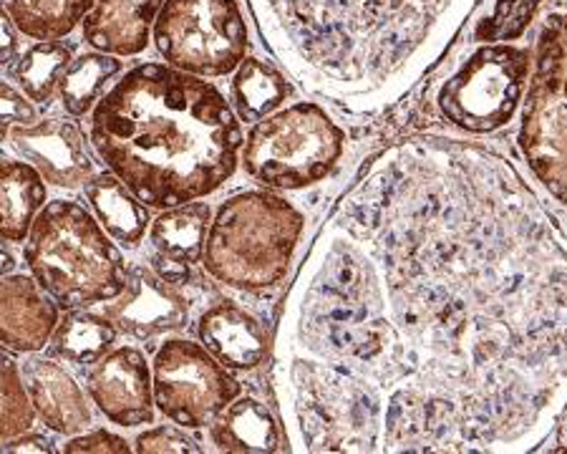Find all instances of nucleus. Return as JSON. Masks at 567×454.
<instances>
[{
    "mask_svg": "<svg viewBox=\"0 0 567 454\" xmlns=\"http://www.w3.org/2000/svg\"><path fill=\"white\" fill-rule=\"evenodd\" d=\"M91 144L142 203L179 207L235 175L243 130L213 84L144 63L99 102Z\"/></svg>",
    "mask_w": 567,
    "mask_h": 454,
    "instance_id": "3",
    "label": "nucleus"
},
{
    "mask_svg": "<svg viewBox=\"0 0 567 454\" xmlns=\"http://www.w3.org/2000/svg\"><path fill=\"white\" fill-rule=\"evenodd\" d=\"M25 262L63 308L114 301L130 268L94 215L71 199H56L35 217Z\"/></svg>",
    "mask_w": 567,
    "mask_h": 454,
    "instance_id": "4",
    "label": "nucleus"
},
{
    "mask_svg": "<svg viewBox=\"0 0 567 454\" xmlns=\"http://www.w3.org/2000/svg\"><path fill=\"white\" fill-rule=\"evenodd\" d=\"M3 270H11V266H13V262H11V256H8V252H6V256H3Z\"/></svg>",
    "mask_w": 567,
    "mask_h": 454,
    "instance_id": "36",
    "label": "nucleus"
},
{
    "mask_svg": "<svg viewBox=\"0 0 567 454\" xmlns=\"http://www.w3.org/2000/svg\"><path fill=\"white\" fill-rule=\"evenodd\" d=\"M122 71V61L104 53H84L71 61L66 76L61 81V102L73 116H84L91 106L102 102L109 81Z\"/></svg>",
    "mask_w": 567,
    "mask_h": 454,
    "instance_id": "25",
    "label": "nucleus"
},
{
    "mask_svg": "<svg viewBox=\"0 0 567 454\" xmlns=\"http://www.w3.org/2000/svg\"><path fill=\"white\" fill-rule=\"evenodd\" d=\"M3 452L16 454V452H56L51 440L41 437V434H25V437H16L8 440L3 444Z\"/></svg>",
    "mask_w": 567,
    "mask_h": 454,
    "instance_id": "33",
    "label": "nucleus"
},
{
    "mask_svg": "<svg viewBox=\"0 0 567 454\" xmlns=\"http://www.w3.org/2000/svg\"><path fill=\"white\" fill-rule=\"evenodd\" d=\"M154 41L172 66L195 76H225L245 61L248 25L237 0H164Z\"/></svg>",
    "mask_w": 567,
    "mask_h": 454,
    "instance_id": "7",
    "label": "nucleus"
},
{
    "mask_svg": "<svg viewBox=\"0 0 567 454\" xmlns=\"http://www.w3.org/2000/svg\"><path fill=\"white\" fill-rule=\"evenodd\" d=\"M136 450L140 452H199V447L192 442L185 432L175 430V426H154V430L140 434L136 440Z\"/></svg>",
    "mask_w": 567,
    "mask_h": 454,
    "instance_id": "29",
    "label": "nucleus"
},
{
    "mask_svg": "<svg viewBox=\"0 0 567 454\" xmlns=\"http://www.w3.org/2000/svg\"><path fill=\"white\" fill-rule=\"evenodd\" d=\"M240 384L199 343L172 339L154 359V402L187 430L213 424L230 406Z\"/></svg>",
    "mask_w": 567,
    "mask_h": 454,
    "instance_id": "10",
    "label": "nucleus"
},
{
    "mask_svg": "<svg viewBox=\"0 0 567 454\" xmlns=\"http://www.w3.org/2000/svg\"><path fill=\"white\" fill-rule=\"evenodd\" d=\"M199 339L219 363L240 371L255 369L268 353V336L258 318L230 301L213 306L199 318Z\"/></svg>",
    "mask_w": 567,
    "mask_h": 454,
    "instance_id": "17",
    "label": "nucleus"
},
{
    "mask_svg": "<svg viewBox=\"0 0 567 454\" xmlns=\"http://www.w3.org/2000/svg\"><path fill=\"white\" fill-rule=\"evenodd\" d=\"M527 74L525 49L507 43L482 45L439 91V109L464 132H495L515 116Z\"/></svg>",
    "mask_w": 567,
    "mask_h": 454,
    "instance_id": "9",
    "label": "nucleus"
},
{
    "mask_svg": "<svg viewBox=\"0 0 567 454\" xmlns=\"http://www.w3.org/2000/svg\"><path fill=\"white\" fill-rule=\"evenodd\" d=\"M152 266H154V272L172 286H182L189 280V262L179 260L175 256H167V252H157V256L152 258Z\"/></svg>",
    "mask_w": 567,
    "mask_h": 454,
    "instance_id": "32",
    "label": "nucleus"
},
{
    "mask_svg": "<svg viewBox=\"0 0 567 454\" xmlns=\"http://www.w3.org/2000/svg\"><path fill=\"white\" fill-rule=\"evenodd\" d=\"M543 0H499L497 11L480 25V41H512L519 39L533 23L537 8Z\"/></svg>",
    "mask_w": 567,
    "mask_h": 454,
    "instance_id": "28",
    "label": "nucleus"
},
{
    "mask_svg": "<svg viewBox=\"0 0 567 454\" xmlns=\"http://www.w3.org/2000/svg\"><path fill=\"white\" fill-rule=\"evenodd\" d=\"M63 450L71 454H76V452H130V444H126L122 437H116V434H112V432H91V434H84V437L71 440Z\"/></svg>",
    "mask_w": 567,
    "mask_h": 454,
    "instance_id": "31",
    "label": "nucleus"
},
{
    "mask_svg": "<svg viewBox=\"0 0 567 454\" xmlns=\"http://www.w3.org/2000/svg\"><path fill=\"white\" fill-rule=\"evenodd\" d=\"M23 371H18L13 359H3V442L21 437L33 424V402L23 386Z\"/></svg>",
    "mask_w": 567,
    "mask_h": 454,
    "instance_id": "27",
    "label": "nucleus"
},
{
    "mask_svg": "<svg viewBox=\"0 0 567 454\" xmlns=\"http://www.w3.org/2000/svg\"><path fill=\"white\" fill-rule=\"evenodd\" d=\"M56 298L39 280L8 276L0 288V321L3 343L18 353L41 351L59 329Z\"/></svg>",
    "mask_w": 567,
    "mask_h": 454,
    "instance_id": "14",
    "label": "nucleus"
},
{
    "mask_svg": "<svg viewBox=\"0 0 567 454\" xmlns=\"http://www.w3.org/2000/svg\"><path fill=\"white\" fill-rule=\"evenodd\" d=\"M346 134L318 104H296L265 116L245 142V169L280 189H303L331 175Z\"/></svg>",
    "mask_w": 567,
    "mask_h": 454,
    "instance_id": "6",
    "label": "nucleus"
},
{
    "mask_svg": "<svg viewBox=\"0 0 567 454\" xmlns=\"http://www.w3.org/2000/svg\"><path fill=\"white\" fill-rule=\"evenodd\" d=\"M187 301L177 286L162 280L140 262L126 268L124 290L114 298V303L104 306V316L134 339H154L159 333L177 331L187 323Z\"/></svg>",
    "mask_w": 567,
    "mask_h": 454,
    "instance_id": "12",
    "label": "nucleus"
},
{
    "mask_svg": "<svg viewBox=\"0 0 567 454\" xmlns=\"http://www.w3.org/2000/svg\"><path fill=\"white\" fill-rule=\"evenodd\" d=\"M303 452H527L567 399V243L497 152L409 140L318 235L276 343Z\"/></svg>",
    "mask_w": 567,
    "mask_h": 454,
    "instance_id": "1",
    "label": "nucleus"
},
{
    "mask_svg": "<svg viewBox=\"0 0 567 454\" xmlns=\"http://www.w3.org/2000/svg\"><path fill=\"white\" fill-rule=\"evenodd\" d=\"M86 197L99 215V223L118 243L136 245L144 238L150 217H146V210L140 205L142 199L122 179L112 175L91 177L86 182Z\"/></svg>",
    "mask_w": 567,
    "mask_h": 454,
    "instance_id": "20",
    "label": "nucleus"
},
{
    "mask_svg": "<svg viewBox=\"0 0 567 454\" xmlns=\"http://www.w3.org/2000/svg\"><path fill=\"white\" fill-rule=\"evenodd\" d=\"M233 96L245 122H260L290 96V84L270 63L245 59L233 81Z\"/></svg>",
    "mask_w": 567,
    "mask_h": 454,
    "instance_id": "23",
    "label": "nucleus"
},
{
    "mask_svg": "<svg viewBox=\"0 0 567 454\" xmlns=\"http://www.w3.org/2000/svg\"><path fill=\"white\" fill-rule=\"evenodd\" d=\"M23 379L35 412L49 430L59 434H79L91 424L86 396L69 371L45 359L23 363Z\"/></svg>",
    "mask_w": 567,
    "mask_h": 454,
    "instance_id": "16",
    "label": "nucleus"
},
{
    "mask_svg": "<svg viewBox=\"0 0 567 454\" xmlns=\"http://www.w3.org/2000/svg\"><path fill=\"white\" fill-rule=\"evenodd\" d=\"M303 235V215L270 193H240L219 207L209 225L205 268L237 290L278 286Z\"/></svg>",
    "mask_w": 567,
    "mask_h": 454,
    "instance_id": "5",
    "label": "nucleus"
},
{
    "mask_svg": "<svg viewBox=\"0 0 567 454\" xmlns=\"http://www.w3.org/2000/svg\"><path fill=\"white\" fill-rule=\"evenodd\" d=\"M209 225V207L205 203L179 205L164 213L152 227L154 248L179 260H203L205 233Z\"/></svg>",
    "mask_w": 567,
    "mask_h": 454,
    "instance_id": "24",
    "label": "nucleus"
},
{
    "mask_svg": "<svg viewBox=\"0 0 567 454\" xmlns=\"http://www.w3.org/2000/svg\"><path fill=\"white\" fill-rule=\"evenodd\" d=\"M164 0H96L84 18V39L114 56H134L146 49Z\"/></svg>",
    "mask_w": 567,
    "mask_h": 454,
    "instance_id": "15",
    "label": "nucleus"
},
{
    "mask_svg": "<svg viewBox=\"0 0 567 454\" xmlns=\"http://www.w3.org/2000/svg\"><path fill=\"white\" fill-rule=\"evenodd\" d=\"M116 341L114 321L89 311H73L59 323L51 339V353L76 367L96 363Z\"/></svg>",
    "mask_w": 567,
    "mask_h": 454,
    "instance_id": "22",
    "label": "nucleus"
},
{
    "mask_svg": "<svg viewBox=\"0 0 567 454\" xmlns=\"http://www.w3.org/2000/svg\"><path fill=\"white\" fill-rule=\"evenodd\" d=\"M11 18H3V41H6V51H3V61L8 63L16 53V39H13V29H11Z\"/></svg>",
    "mask_w": 567,
    "mask_h": 454,
    "instance_id": "34",
    "label": "nucleus"
},
{
    "mask_svg": "<svg viewBox=\"0 0 567 454\" xmlns=\"http://www.w3.org/2000/svg\"><path fill=\"white\" fill-rule=\"evenodd\" d=\"M6 140L11 142L16 154H21L51 185L76 189L96 177L94 159L76 124L63 120L23 124L13 126Z\"/></svg>",
    "mask_w": 567,
    "mask_h": 454,
    "instance_id": "11",
    "label": "nucleus"
},
{
    "mask_svg": "<svg viewBox=\"0 0 567 454\" xmlns=\"http://www.w3.org/2000/svg\"><path fill=\"white\" fill-rule=\"evenodd\" d=\"M41 177V172L25 162L6 159L0 167V230L8 243L29 238L39 210H43L45 187Z\"/></svg>",
    "mask_w": 567,
    "mask_h": 454,
    "instance_id": "18",
    "label": "nucleus"
},
{
    "mask_svg": "<svg viewBox=\"0 0 567 454\" xmlns=\"http://www.w3.org/2000/svg\"><path fill=\"white\" fill-rule=\"evenodd\" d=\"M519 147L537 179L567 205V45L557 18L539 35Z\"/></svg>",
    "mask_w": 567,
    "mask_h": 454,
    "instance_id": "8",
    "label": "nucleus"
},
{
    "mask_svg": "<svg viewBox=\"0 0 567 454\" xmlns=\"http://www.w3.org/2000/svg\"><path fill=\"white\" fill-rule=\"evenodd\" d=\"M213 442L225 452H278L280 426L258 399H240L215 420Z\"/></svg>",
    "mask_w": 567,
    "mask_h": 454,
    "instance_id": "19",
    "label": "nucleus"
},
{
    "mask_svg": "<svg viewBox=\"0 0 567 454\" xmlns=\"http://www.w3.org/2000/svg\"><path fill=\"white\" fill-rule=\"evenodd\" d=\"M89 392L114 424L140 426L154 416V381L150 363L136 349H116L99 359L89 374Z\"/></svg>",
    "mask_w": 567,
    "mask_h": 454,
    "instance_id": "13",
    "label": "nucleus"
},
{
    "mask_svg": "<svg viewBox=\"0 0 567 454\" xmlns=\"http://www.w3.org/2000/svg\"><path fill=\"white\" fill-rule=\"evenodd\" d=\"M270 49L320 96L393 104L452 43L477 0H250Z\"/></svg>",
    "mask_w": 567,
    "mask_h": 454,
    "instance_id": "2",
    "label": "nucleus"
},
{
    "mask_svg": "<svg viewBox=\"0 0 567 454\" xmlns=\"http://www.w3.org/2000/svg\"><path fill=\"white\" fill-rule=\"evenodd\" d=\"M560 33H563L565 45H567V16H565V21H560Z\"/></svg>",
    "mask_w": 567,
    "mask_h": 454,
    "instance_id": "35",
    "label": "nucleus"
},
{
    "mask_svg": "<svg viewBox=\"0 0 567 454\" xmlns=\"http://www.w3.org/2000/svg\"><path fill=\"white\" fill-rule=\"evenodd\" d=\"M71 66V51L69 45L45 41L35 43L33 49L23 53L21 63L16 69L18 84L23 86L31 102H49L56 86H61L63 76Z\"/></svg>",
    "mask_w": 567,
    "mask_h": 454,
    "instance_id": "26",
    "label": "nucleus"
},
{
    "mask_svg": "<svg viewBox=\"0 0 567 454\" xmlns=\"http://www.w3.org/2000/svg\"><path fill=\"white\" fill-rule=\"evenodd\" d=\"M94 3L96 0H3V8L23 35L53 41L76 29Z\"/></svg>",
    "mask_w": 567,
    "mask_h": 454,
    "instance_id": "21",
    "label": "nucleus"
},
{
    "mask_svg": "<svg viewBox=\"0 0 567 454\" xmlns=\"http://www.w3.org/2000/svg\"><path fill=\"white\" fill-rule=\"evenodd\" d=\"M0 99H3V136L13 130V126H23L33 122V109L25 99L18 94L16 89L3 84L0 91Z\"/></svg>",
    "mask_w": 567,
    "mask_h": 454,
    "instance_id": "30",
    "label": "nucleus"
}]
</instances>
